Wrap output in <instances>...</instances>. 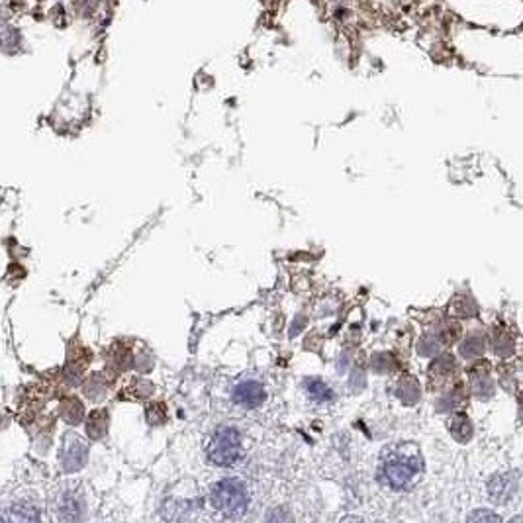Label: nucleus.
I'll use <instances>...</instances> for the list:
<instances>
[{"instance_id": "dca6fc26", "label": "nucleus", "mask_w": 523, "mask_h": 523, "mask_svg": "<svg viewBox=\"0 0 523 523\" xmlns=\"http://www.w3.org/2000/svg\"><path fill=\"white\" fill-rule=\"evenodd\" d=\"M478 517H484V519H494V522H500L498 517H496V515H492V514H474L473 515V519H478Z\"/></svg>"}, {"instance_id": "f03ea898", "label": "nucleus", "mask_w": 523, "mask_h": 523, "mask_svg": "<svg viewBox=\"0 0 523 523\" xmlns=\"http://www.w3.org/2000/svg\"><path fill=\"white\" fill-rule=\"evenodd\" d=\"M212 507L226 517H241L251 504V490L237 476H226L210 488Z\"/></svg>"}, {"instance_id": "4468645a", "label": "nucleus", "mask_w": 523, "mask_h": 523, "mask_svg": "<svg viewBox=\"0 0 523 523\" xmlns=\"http://www.w3.org/2000/svg\"><path fill=\"white\" fill-rule=\"evenodd\" d=\"M147 422L151 425H159L165 422V406L163 404H151L147 408Z\"/></svg>"}, {"instance_id": "0eeeda50", "label": "nucleus", "mask_w": 523, "mask_h": 523, "mask_svg": "<svg viewBox=\"0 0 523 523\" xmlns=\"http://www.w3.org/2000/svg\"><path fill=\"white\" fill-rule=\"evenodd\" d=\"M57 512H59L61 519H79L83 515V502L79 500L76 494L65 490L57 504Z\"/></svg>"}, {"instance_id": "2eb2a0df", "label": "nucleus", "mask_w": 523, "mask_h": 523, "mask_svg": "<svg viewBox=\"0 0 523 523\" xmlns=\"http://www.w3.org/2000/svg\"><path fill=\"white\" fill-rule=\"evenodd\" d=\"M482 351V341L481 338H469L464 339L463 343V355L464 357H474Z\"/></svg>"}, {"instance_id": "39448f33", "label": "nucleus", "mask_w": 523, "mask_h": 523, "mask_svg": "<svg viewBox=\"0 0 523 523\" xmlns=\"http://www.w3.org/2000/svg\"><path fill=\"white\" fill-rule=\"evenodd\" d=\"M231 400L234 404L241 406V408H259L263 402L267 400V390L263 386L261 380L257 379H241L237 380L231 389Z\"/></svg>"}, {"instance_id": "7ed1b4c3", "label": "nucleus", "mask_w": 523, "mask_h": 523, "mask_svg": "<svg viewBox=\"0 0 523 523\" xmlns=\"http://www.w3.org/2000/svg\"><path fill=\"white\" fill-rule=\"evenodd\" d=\"M243 456L241 433L231 425H219L208 439L206 459L216 466H231Z\"/></svg>"}, {"instance_id": "ddd939ff", "label": "nucleus", "mask_w": 523, "mask_h": 523, "mask_svg": "<svg viewBox=\"0 0 523 523\" xmlns=\"http://www.w3.org/2000/svg\"><path fill=\"white\" fill-rule=\"evenodd\" d=\"M473 384L474 392H476L482 400H488V398L492 396V392H494V386H492V382H490V379L486 374H482V377L476 374V379L473 380Z\"/></svg>"}, {"instance_id": "423d86ee", "label": "nucleus", "mask_w": 523, "mask_h": 523, "mask_svg": "<svg viewBox=\"0 0 523 523\" xmlns=\"http://www.w3.org/2000/svg\"><path fill=\"white\" fill-rule=\"evenodd\" d=\"M59 412L61 418H63V422H67L69 425H76V423H81L85 420V406H83V402L75 396L63 398V400H61Z\"/></svg>"}, {"instance_id": "9d476101", "label": "nucleus", "mask_w": 523, "mask_h": 523, "mask_svg": "<svg viewBox=\"0 0 523 523\" xmlns=\"http://www.w3.org/2000/svg\"><path fill=\"white\" fill-rule=\"evenodd\" d=\"M83 390H85V396L98 402V400H102V398L106 396V382H104V379H102L100 374H94V377H91V379L86 380Z\"/></svg>"}, {"instance_id": "f8f14e48", "label": "nucleus", "mask_w": 523, "mask_h": 523, "mask_svg": "<svg viewBox=\"0 0 523 523\" xmlns=\"http://www.w3.org/2000/svg\"><path fill=\"white\" fill-rule=\"evenodd\" d=\"M455 372V361L453 363H449L447 369H443V359H439L435 363L431 364V371H430V377L433 379L435 384H441V382H445L449 380V377Z\"/></svg>"}, {"instance_id": "20e7f679", "label": "nucleus", "mask_w": 523, "mask_h": 523, "mask_svg": "<svg viewBox=\"0 0 523 523\" xmlns=\"http://www.w3.org/2000/svg\"><path fill=\"white\" fill-rule=\"evenodd\" d=\"M86 459H88V445L85 443V439H81L75 433H67L59 453L61 469L65 473H76L85 466Z\"/></svg>"}, {"instance_id": "9b49d317", "label": "nucleus", "mask_w": 523, "mask_h": 523, "mask_svg": "<svg viewBox=\"0 0 523 523\" xmlns=\"http://www.w3.org/2000/svg\"><path fill=\"white\" fill-rule=\"evenodd\" d=\"M306 389H308V394H310L316 402H328V400L333 398V392H331L328 384H323L321 380H308Z\"/></svg>"}, {"instance_id": "6e6552de", "label": "nucleus", "mask_w": 523, "mask_h": 523, "mask_svg": "<svg viewBox=\"0 0 523 523\" xmlns=\"http://www.w3.org/2000/svg\"><path fill=\"white\" fill-rule=\"evenodd\" d=\"M108 412L106 410H94L93 414L86 418V435L94 441H98L108 431Z\"/></svg>"}, {"instance_id": "1a4fd4ad", "label": "nucleus", "mask_w": 523, "mask_h": 523, "mask_svg": "<svg viewBox=\"0 0 523 523\" xmlns=\"http://www.w3.org/2000/svg\"><path fill=\"white\" fill-rule=\"evenodd\" d=\"M2 519H8V522H38L40 514L34 506H28V504H14L8 507V514L2 515Z\"/></svg>"}, {"instance_id": "f257e3e1", "label": "nucleus", "mask_w": 523, "mask_h": 523, "mask_svg": "<svg viewBox=\"0 0 523 523\" xmlns=\"http://www.w3.org/2000/svg\"><path fill=\"white\" fill-rule=\"evenodd\" d=\"M423 473V459L420 449L414 443H402L386 449V453L380 456L379 481L386 488L408 490L420 481Z\"/></svg>"}]
</instances>
